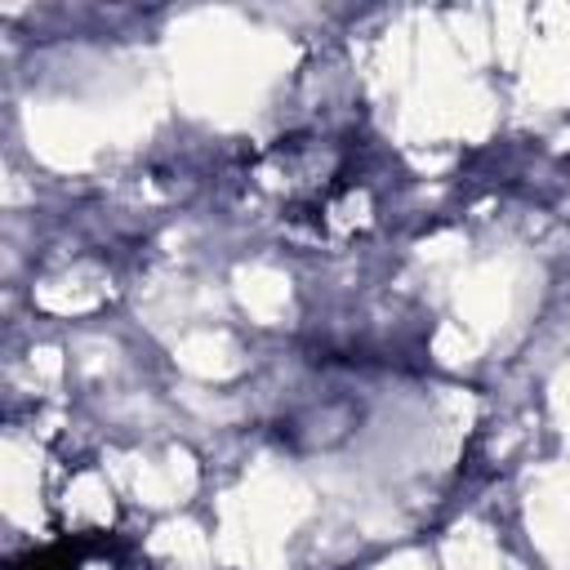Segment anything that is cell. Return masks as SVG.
<instances>
[{"label":"cell","instance_id":"1","mask_svg":"<svg viewBox=\"0 0 570 570\" xmlns=\"http://www.w3.org/2000/svg\"><path fill=\"white\" fill-rule=\"evenodd\" d=\"M9 570H147L134 543L116 534H62L45 548H31Z\"/></svg>","mask_w":570,"mask_h":570},{"label":"cell","instance_id":"2","mask_svg":"<svg viewBox=\"0 0 570 570\" xmlns=\"http://www.w3.org/2000/svg\"><path fill=\"white\" fill-rule=\"evenodd\" d=\"M281 160H285L281 178H298V174H303V156H298V147H289V151L281 147ZM307 178H321V169H312ZM325 191H334V187H325V183H316V187H312V183H298V187H294V196H312L316 205H330V196H325Z\"/></svg>","mask_w":570,"mask_h":570}]
</instances>
